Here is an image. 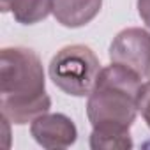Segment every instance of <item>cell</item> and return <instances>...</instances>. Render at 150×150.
<instances>
[{"mask_svg": "<svg viewBox=\"0 0 150 150\" xmlns=\"http://www.w3.org/2000/svg\"><path fill=\"white\" fill-rule=\"evenodd\" d=\"M51 99L41 58L28 48H4L0 53V111L7 122L23 125L48 113Z\"/></svg>", "mask_w": 150, "mask_h": 150, "instance_id": "cell-1", "label": "cell"}, {"mask_svg": "<svg viewBox=\"0 0 150 150\" xmlns=\"http://www.w3.org/2000/svg\"><path fill=\"white\" fill-rule=\"evenodd\" d=\"M139 88L141 78L132 71L118 64L101 69L87 103L92 131L103 134H129L139 111Z\"/></svg>", "mask_w": 150, "mask_h": 150, "instance_id": "cell-2", "label": "cell"}, {"mask_svg": "<svg viewBox=\"0 0 150 150\" xmlns=\"http://www.w3.org/2000/svg\"><path fill=\"white\" fill-rule=\"evenodd\" d=\"M101 72L96 53L85 44H71L57 51L50 62V78L65 94L85 97L92 92Z\"/></svg>", "mask_w": 150, "mask_h": 150, "instance_id": "cell-3", "label": "cell"}, {"mask_svg": "<svg viewBox=\"0 0 150 150\" xmlns=\"http://www.w3.org/2000/svg\"><path fill=\"white\" fill-rule=\"evenodd\" d=\"M111 64H118L143 80L150 78V34L143 28H125L110 46Z\"/></svg>", "mask_w": 150, "mask_h": 150, "instance_id": "cell-4", "label": "cell"}, {"mask_svg": "<svg viewBox=\"0 0 150 150\" xmlns=\"http://www.w3.org/2000/svg\"><path fill=\"white\" fill-rule=\"evenodd\" d=\"M30 134L42 148H67L76 141L78 129L62 113H44L32 122Z\"/></svg>", "mask_w": 150, "mask_h": 150, "instance_id": "cell-5", "label": "cell"}, {"mask_svg": "<svg viewBox=\"0 0 150 150\" xmlns=\"http://www.w3.org/2000/svg\"><path fill=\"white\" fill-rule=\"evenodd\" d=\"M101 7L103 0H53V16L67 28H80L90 23Z\"/></svg>", "mask_w": 150, "mask_h": 150, "instance_id": "cell-6", "label": "cell"}, {"mask_svg": "<svg viewBox=\"0 0 150 150\" xmlns=\"http://www.w3.org/2000/svg\"><path fill=\"white\" fill-rule=\"evenodd\" d=\"M11 11L21 25H34L53 13V0H13Z\"/></svg>", "mask_w": 150, "mask_h": 150, "instance_id": "cell-7", "label": "cell"}, {"mask_svg": "<svg viewBox=\"0 0 150 150\" xmlns=\"http://www.w3.org/2000/svg\"><path fill=\"white\" fill-rule=\"evenodd\" d=\"M90 148L94 150H129L132 148V139H131V134H103V132L92 131Z\"/></svg>", "mask_w": 150, "mask_h": 150, "instance_id": "cell-8", "label": "cell"}, {"mask_svg": "<svg viewBox=\"0 0 150 150\" xmlns=\"http://www.w3.org/2000/svg\"><path fill=\"white\" fill-rule=\"evenodd\" d=\"M138 110L141 113V117L145 118L146 125L150 127V80L146 83L141 85L139 88V96H138Z\"/></svg>", "mask_w": 150, "mask_h": 150, "instance_id": "cell-9", "label": "cell"}, {"mask_svg": "<svg viewBox=\"0 0 150 150\" xmlns=\"http://www.w3.org/2000/svg\"><path fill=\"white\" fill-rule=\"evenodd\" d=\"M138 13L143 23L150 28V0H138Z\"/></svg>", "mask_w": 150, "mask_h": 150, "instance_id": "cell-10", "label": "cell"}, {"mask_svg": "<svg viewBox=\"0 0 150 150\" xmlns=\"http://www.w3.org/2000/svg\"><path fill=\"white\" fill-rule=\"evenodd\" d=\"M11 4H13V0H2V11L4 13L11 11Z\"/></svg>", "mask_w": 150, "mask_h": 150, "instance_id": "cell-11", "label": "cell"}]
</instances>
